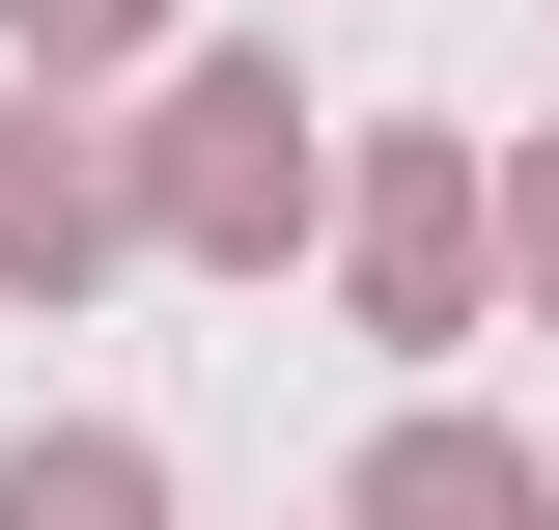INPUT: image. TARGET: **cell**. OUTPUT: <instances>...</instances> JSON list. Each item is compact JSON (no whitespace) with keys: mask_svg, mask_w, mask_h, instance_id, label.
<instances>
[{"mask_svg":"<svg viewBox=\"0 0 559 530\" xmlns=\"http://www.w3.org/2000/svg\"><path fill=\"white\" fill-rule=\"evenodd\" d=\"M280 196H308L280 84H197V252H280Z\"/></svg>","mask_w":559,"mask_h":530,"instance_id":"1","label":"cell"},{"mask_svg":"<svg viewBox=\"0 0 559 530\" xmlns=\"http://www.w3.org/2000/svg\"><path fill=\"white\" fill-rule=\"evenodd\" d=\"M364 530H559V503H532L503 447H392V474H364Z\"/></svg>","mask_w":559,"mask_h":530,"instance_id":"2","label":"cell"}]
</instances>
